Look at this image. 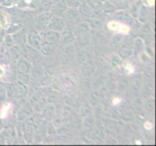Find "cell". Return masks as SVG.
Segmentation results:
<instances>
[{
	"mask_svg": "<svg viewBox=\"0 0 156 146\" xmlns=\"http://www.w3.org/2000/svg\"><path fill=\"white\" fill-rule=\"evenodd\" d=\"M148 5H149V6H153V5H154V0H148Z\"/></svg>",
	"mask_w": 156,
	"mask_h": 146,
	"instance_id": "8",
	"label": "cell"
},
{
	"mask_svg": "<svg viewBox=\"0 0 156 146\" xmlns=\"http://www.w3.org/2000/svg\"><path fill=\"white\" fill-rule=\"evenodd\" d=\"M144 128H146L147 129H152V124L149 123V122H147L146 124H144Z\"/></svg>",
	"mask_w": 156,
	"mask_h": 146,
	"instance_id": "6",
	"label": "cell"
},
{
	"mask_svg": "<svg viewBox=\"0 0 156 146\" xmlns=\"http://www.w3.org/2000/svg\"><path fill=\"white\" fill-rule=\"evenodd\" d=\"M124 67L128 70V71H129V73H133L134 72V68H133V66H131V64L130 63H125L124 64Z\"/></svg>",
	"mask_w": 156,
	"mask_h": 146,
	"instance_id": "4",
	"label": "cell"
},
{
	"mask_svg": "<svg viewBox=\"0 0 156 146\" xmlns=\"http://www.w3.org/2000/svg\"><path fill=\"white\" fill-rule=\"evenodd\" d=\"M9 24L8 16L5 14L3 11H0V25L4 28H7Z\"/></svg>",
	"mask_w": 156,
	"mask_h": 146,
	"instance_id": "2",
	"label": "cell"
},
{
	"mask_svg": "<svg viewBox=\"0 0 156 146\" xmlns=\"http://www.w3.org/2000/svg\"><path fill=\"white\" fill-rule=\"evenodd\" d=\"M11 107H12V104H11V103L5 104L1 108V111H0V117H1V118H6L9 115L10 111H11Z\"/></svg>",
	"mask_w": 156,
	"mask_h": 146,
	"instance_id": "3",
	"label": "cell"
},
{
	"mask_svg": "<svg viewBox=\"0 0 156 146\" xmlns=\"http://www.w3.org/2000/svg\"><path fill=\"white\" fill-rule=\"evenodd\" d=\"M120 101H121L120 97H115V99H114V100H112V104H114V105H117Z\"/></svg>",
	"mask_w": 156,
	"mask_h": 146,
	"instance_id": "5",
	"label": "cell"
},
{
	"mask_svg": "<svg viewBox=\"0 0 156 146\" xmlns=\"http://www.w3.org/2000/svg\"><path fill=\"white\" fill-rule=\"evenodd\" d=\"M4 73H5V70H4L3 66H0V77H1V76H3V75H4Z\"/></svg>",
	"mask_w": 156,
	"mask_h": 146,
	"instance_id": "7",
	"label": "cell"
},
{
	"mask_svg": "<svg viewBox=\"0 0 156 146\" xmlns=\"http://www.w3.org/2000/svg\"><path fill=\"white\" fill-rule=\"evenodd\" d=\"M108 28L112 31H115L122 34H127L128 32L130 31V28H129L128 25L119 24V23H117V21H110L109 24H108Z\"/></svg>",
	"mask_w": 156,
	"mask_h": 146,
	"instance_id": "1",
	"label": "cell"
}]
</instances>
